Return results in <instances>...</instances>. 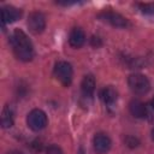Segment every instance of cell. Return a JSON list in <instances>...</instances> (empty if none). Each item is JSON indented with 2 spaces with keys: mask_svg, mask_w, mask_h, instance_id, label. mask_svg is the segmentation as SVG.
<instances>
[{
  "mask_svg": "<svg viewBox=\"0 0 154 154\" xmlns=\"http://www.w3.org/2000/svg\"><path fill=\"white\" fill-rule=\"evenodd\" d=\"M10 45L17 59L22 61H30L34 58L32 43L23 30H13V32L10 36Z\"/></svg>",
  "mask_w": 154,
  "mask_h": 154,
  "instance_id": "1",
  "label": "cell"
},
{
  "mask_svg": "<svg viewBox=\"0 0 154 154\" xmlns=\"http://www.w3.org/2000/svg\"><path fill=\"white\" fill-rule=\"evenodd\" d=\"M128 84L132 93L137 95L147 94L150 89L149 79L142 73H132L128 77Z\"/></svg>",
  "mask_w": 154,
  "mask_h": 154,
  "instance_id": "2",
  "label": "cell"
},
{
  "mask_svg": "<svg viewBox=\"0 0 154 154\" xmlns=\"http://www.w3.org/2000/svg\"><path fill=\"white\" fill-rule=\"evenodd\" d=\"M47 123H48L47 114L40 108L31 109L26 116V124L32 131H41L42 129L46 128Z\"/></svg>",
  "mask_w": 154,
  "mask_h": 154,
  "instance_id": "3",
  "label": "cell"
},
{
  "mask_svg": "<svg viewBox=\"0 0 154 154\" xmlns=\"http://www.w3.org/2000/svg\"><path fill=\"white\" fill-rule=\"evenodd\" d=\"M54 76L55 78L65 87L70 85L72 82V76H73V70L70 63L67 61H58L54 65Z\"/></svg>",
  "mask_w": 154,
  "mask_h": 154,
  "instance_id": "4",
  "label": "cell"
},
{
  "mask_svg": "<svg viewBox=\"0 0 154 154\" xmlns=\"http://www.w3.org/2000/svg\"><path fill=\"white\" fill-rule=\"evenodd\" d=\"M28 28L35 35L41 34L46 28V18H45L43 13H41L38 11L31 12L28 17Z\"/></svg>",
  "mask_w": 154,
  "mask_h": 154,
  "instance_id": "5",
  "label": "cell"
},
{
  "mask_svg": "<svg viewBox=\"0 0 154 154\" xmlns=\"http://www.w3.org/2000/svg\"><path fill=\"white\" fill-rule=\"evenodd\" d=\"M99 18L116 28H126L129 25V22L124 16L113 11H103L99 14Z\"/></svg>",
  "mask_w": 154,
  "mask_h": 154,
  "instance_id": "6",
  "label": "cell"
},
{
  "mask_svg": "<svg viewBox=\"0 0 154 154\" xmlns=\"http://www.w3.org/2000/svg\"><path fill=\"white\" fill-rule=\"evenodd\" d=\"M112 142L106 134H96L93 138V148L97 154H106L111 149Z\"/></svg>",
  "mask_w": 154,
  "mask_h": 154,
  "instance_id": "7",
  "label": "cell"
},
{
  "mask_svg": "<svg viewBox=\"0 0 154 154\" xmlns=\"http://www.w3.org/2000/svg\"><path fill=\"white\" fill-rule=\"evenodd\" d=\"M20 16H22V11L14 6L6 5V6L1 7V23H2V25L18 20L20 18Z\"/></svg>",
  "mask_w": 154,
  "mask_h": 154,
  "instance_id": "8",
  "label": "cell"
},
{
  "mask_svg": "<svg viewBox=\"0 0 154 154\" xmlns=\"http://www.w3.org/2000/svg\"><path fill=\"white\" fill-rule=\"evenodd\" d=\"M85 42V34L81 28H73L69 35V43L73 48H79Z\"/></svg>",
  "mask_w": 154,
  "mask_h": 154,
  "instance_id": "9",
  "label": "cell"
},
{
  "mask_svg": "<svg viewBox=\"0 0 154 154\" xmlns=\"http://www.w3.org/2000/svg\"><path fill=\"white\" fill-rule=\"evenodd\" d=\"M82 94L84 97H91L95 91V78L93 75H85L81 84Z\"/></svg>",
  "mask_w": 154,
  "mask_h": 154,
  "instance_id": "10",
  "label": "cell"
},
{
  "mask_svg": "<svg viewBox=\"0 0 154 154\" xmlns=\"http://www.w3.org/2000/svg\"><path fill=\"white\" fill-rule=\"evenodd\" d=\"M100 99L105 105H113L118 99V93L112 85H107L101 89L100 91Z\"/></svg>",
  "mask_w": 154,
  "mask_h": 154,
  "instance_id": "11",
  "label": "cell"
},
{
  "mask_svg": "<svg viewBox=\"0 0 154 154\" xmlns=\"http://www.w3.org/2000/svg\"><path fill=\"white\" fill-rule=\"evenodd\" d=\"M129 111L135 118H144L147 116V108L140 100H131L129 103Z\"/></svg>",
  "mask_w": 154,
  "mask_h": 154,
  "instance_id": "12",
  "label": "cell"
},
{
  "mask_svg": "<svg viewBox=\"0 0 154 154\" xmlns=\"http://www.w3.org/2000/svg\"><path fill=\"white\" fill-rule=\"evenodd\" d=\"M12 125H13V111L8 105H6L1 112V126L4 129H7L11 128Z\"/></svg>",
  "mask_w": 154,
  "mask_h": 154,
  "instance_id": "13",
  "label": "cell"
},
{
  "mask_svg": "<svg viewBox=\"0 0 154 154\" xmlns=\"http://www.w3.org/2000/svg\"><path fill=\"white\" fill-rule=\"evenodd\" d=\"M140 10L146 14H154V4H140Z\"/></svg>",
  "mask_w": 154,
  "mask_h": 154,
  "instance_id": "14",
  "label": "cell"
},
{
  "mask_svg": "<svg viewBox=\"0 0 154 154\" xmlns=\"http://www.w3.org/2000/svg\"><path fill=\"white\" fill-rule=\"evenodd\" d=\"M46 154H64L61 148L58 147L57 144H51L46 148Z\"/></svg>",
  "mask_w": 154,
  "mask_h": 154,
  "instance_id": "15",
  "label": "cell"
},
{
  "mask_svg": "<svg viewBox=\"0 0 154 154\" xmlns=\"http://www.w3.org/2000/svg\"><path fill=\"white\" fill-rule=\"evenodd\" d=\"M125 144L128 147H130V148H135V147H137L140 144V141L134 136H128L125 138Z\"/></svg>",
  "mask_w": 154,
  "mask_h": 154,
  "instance_id": "16",
  "label": "cell"
},
{
  "mask_svg": "<svg viewBox=\"0 0 154 154\" xmlns=\"http://www.w3.org/2000/svg\"><path fill=\"white\" fill-rule=\"evenodd\" d=\"M6 154H23V153L19 152V150H10V152H7Z\"/></svg>",
  "mask_w": 154,
  "mask_h": 154,
  "instance_id": "17",
  "label": "cell"
},
{
  "mask_svg": "<svg viewBox=\"0 0 154 154\" xmlns=\"http://www.w3.org/2000/svg\"><path fill=\"white\" fill-rule=\"evenodd\" d=\"M152 138H153V141H154V128L152 129Z\"/></svg>",
  "mask_w": 154,
  "mask_h": 154,
  "instance_id": "18",
  "label": "cell"
},
{
  "mask_svg": "<svg viewBox=\"0 0 154 154\" xmlns=\"http://www.w3.org/2000/svg\"><path fill=\"white\" fill-rule=\"evenodd\" d=\"M152 107H153V109H154V97H153V100H152Z\"/></svg>",
  "mask_w": 154,
  "mask_h": 154,
  "instance_id": "19",
  "label": "cell"
}]
</instances>
